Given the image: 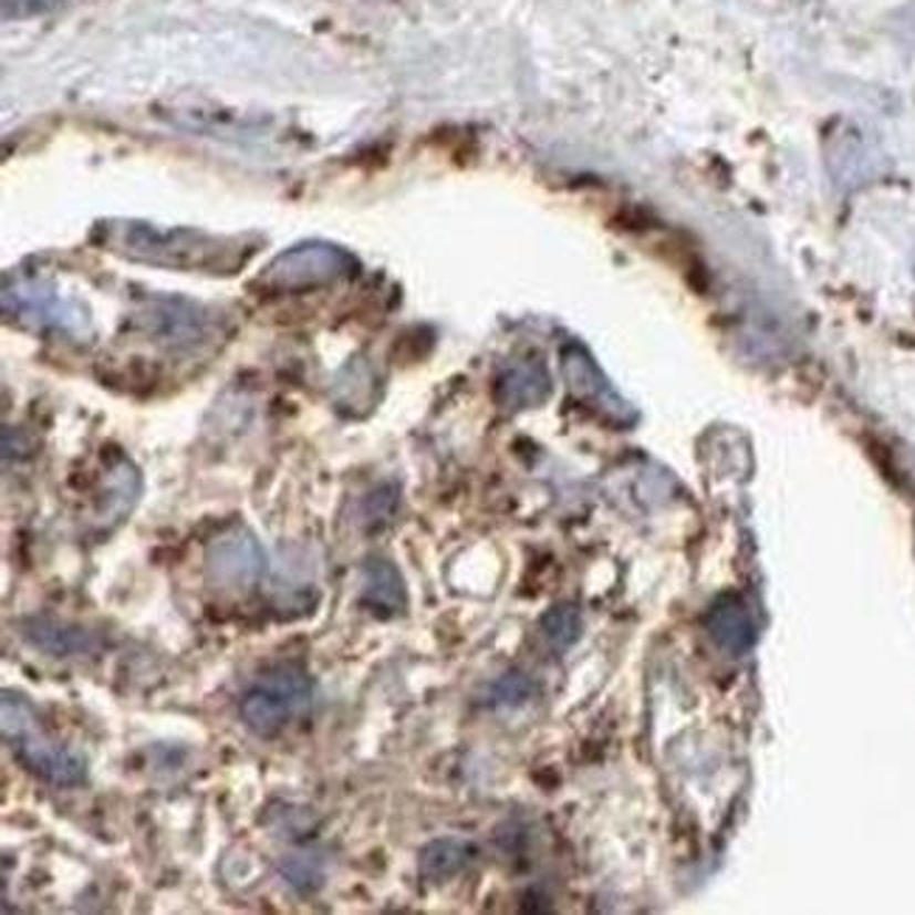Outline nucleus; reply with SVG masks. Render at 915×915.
<instances>
[{
	"instance_id": "obj_9",
	"label": "nucleus",
	"mask_w": 915,
	"mask_h": 915,
	"mask_svg": "<svg viewBox=\"0 0 915 915\" xmlns=\"http://www.w3.org/2000/svg\"><path fill=\"white\" fill-rule=\"evenodd\" d=\"M707 631H710L716 648H721L727 656H744L755 645L752 614L747 603L738 594H721L707 612Z\"/></svg>"
},
{
	"instance_id": "obj_6",
	"label": "nucleus",
	"mask_w": 915,
	"mask_h": 915,
	"mask_svg": "<svg viewBox=\"0 0 915 915\" xmlns=\"http://www.w3.org/2000/svg\"><path fill=\"white\" fill-rule=\"evenodd\" d=\"M136 322L149 341L162 344L169 353H193L198 346L209 344L217 330L211 310L178 297L149 299L138 310Z\"/></svg>"
},
{
	"instance_id": "obj_2",
	"label": "nucleus",
	"mask_w": 915,
	"mask_h": 915,
	"mask_svg": "<svg viewBox=\"0 0 915 915\" xmlns=\"http://www.w3.org/2000/svg\"><path fill=\"white\" fill-rule=\"evenodd\" d=\"M0 710H3V741H7L9 752L14 761L25 769V772L38 774L40 780L51 786H80L87 780V767L80 755L71 749L60 747L49 730L40 721L38 710L20 690H3L0 699Z\"/></svg>"
},
{
	"instance_id": "obj_12",
	"label": "nucleus",
	"mask_w": 915,
	"mask_h": 915,
	"mask_svg": "<svg viewBox=\"0 0 915 915\" xmlns=\"http://www.w3.org/2000/svg\"><path fill=\"white\" fill-rule=\"evenodd\" d=\"M477 848L465 840H434L420 851V873L431 882H446L474 862Z\"/></svg>"
},
{
	"instance_id": "obj_18",
	"label": "nucleus",
	"mask_w": 915,
	"mask_h": 915,
	"mask_svg": "<svg viewBox=\"0 0 915 915\" xmlns=\"http://www.w3.org/2000/svg\"><path fill=\"white\" fill-rule=\"evenodd\" d=\"M65 0H3V18H34L62 7Z\"/></svg>"
},
{
	"instance_id": "obj_7",
	"label": "nucleus",
	"mask_w": 915,
	"mask_h": 915,
	"mask_svg": "<svg viewBox=\"0 0 915 915\" xmlns=\"http://www.w3.org/2000/svg\"><path fill=\"white\" fill-rule=\"evenodd\" d=\"M206 581L220 592H248L268 570V558L248 527H226L206 544Z\"/></svg>"
},
{
	"instance_id": "obj_1",
	"label": "nucleus",
	"mask_w": 915,
	"mask_h": 915,
	"mask_svg": "<svg viewBox=\"0 0 915 915\" xmlns=\"http://www.w3.org/2000/svg\"><path fill=\"white\" fill-rule=\"evenodd\" d=\"M93 246L127 262L169 271L231 277L260 251L257 235H209L200 229H162L133 217H107L91 229Z\"/></svg>"
},
{
	"instance_id": "obj_15",
	"label": "nucleus",
	"mask_w": 915,
	"mask_h": 915,
	"mask_svg": "<svg viewBox=\"0 0 915 915\" xmlns=\"http://www.w3.org/2000/svg\"><path fill=\"white\" fill-rule=\"evenodd\" d=\"M31 643L40 645L43 651H49L51 656H65L74 654V651L82 648V634L80 631H69L62 625L49 623V620H31L29 631Z\"/></svg>"
},
{
	"instance_id": "obj_16",
	"label": "nucleus",
	"mask_w": 915,
	"mask_h": 915,
	"mask_svg": "<svg viewBox=\"0 0 915 915\" xmlns=\"http://www.w3.org/2000/svg\"><path fill=\"white\" fill-rule=\"evenodd\" d=\"M282 873H285L288 885H293L297 891L310 893L324 882V871L319 865V860L310 854H293L288 856L285 865H282Z\"/></svg>"
},
{
	"instance_id": "obj_17",
	"label": "nucleus",
	"mask_w": 915,
	"mask_h": 915,
	"mask_svg": "<svg viewBox=\"0 0 915 915\" xmlns=\"http://www.w3.org/2000/svg\"><path fill=\"white\" fill-rule=\"evenodd\" d=\"M493 693H496V701H505V705H519V701H524L527 696H530L532 685L527 676L508 674L505 679L496 682Z\"/></svg>"
},
{
	"instance_id": "obj_4",
	"label": "nucleus",
	"mask_w": 915,
	"mask_h": 915,
	"mask_svg": "<svg viewBox=\"0 0 915 915\" xmlns=\"http://www.w3.org/2000/svg\"><path fill=\"white\" fill-rule=\"evenodd\" d=\"M358 273V257L344 246L324 240H304L273 257L257 277L266 293H302L327 288Z\"/></svg>"
},
{
	"instance_id": "obj_8",
	"label": "nucleus",
	"mask_w": 915,
	"mask_h": 915,
	"mask_svg": "<svg viewBox=\"0 0 915 915\" xmlns=\"http://www.w3.org/2000/svg\"><path fill=\"white\" fill-rule=\"evenodd\" d=\"M561 375L566 381V389L572 392V397L597 408L603 417L623 423V426L634 420V408L614 389L612 381L597 366V361L581 344H570L561 350Z\"/></svg>"
},
{
	"instance_id": "obj_14",
	"label": "nucleus",
	"mask_w": 915,
	"mask_h": 915,
	"mask_svg": "<svg viewBox=\"0 0 915 915\" xmlns=\"http://www.w3.org/2000/svg\"><path fill=\"white\" fill-rule=\"evenodd\" d=\"M541 634L552 648H570L581 637V612L570 603H558L541 617Z\"/></svg>"
},
{
	"instance_id": "obj_5",
	"label": "nucleus",
	"mask_w": 915,
	"mask_h": 915,
	"mask_svg": "<svg viewBox=\"0 0 915 915\" xmlns=\"http://www.w3.org/2000/svg\"><path fill=\"white\" fill-rule=\"evenodd\" d=\"M313 707V682L297 665H279L242 696L240 716L251 732L271 738Z\"/></svg>"
},
{
	"instance_id": "obj_11",
	"label": "nucleus",
	"mask_w": 915,
	"mask_h": 915,
	"mask_svg": "<svg viewBox=\"0 0 915 915\" xmlns=\"http://www.w3.org/2000/svg\"><path fill=\"white\" fill-rule=\"evenodd\" d=\"M552 381L550 372L541 361H519L508 366L496 381V401L508 412H521V408L541 406L550 397Z\"/></svg>"
},
{
	"instance_id": "obj_3",
	"label": "nucleus",
	"mask_w": 915,
	"mask_h": 915,
	"mask_svg": "<svg viewBox=\"0 0 915 915\" xmlns=\"http://www.w3.org/2000/svg\"><path fill=\"white\" fill-rule=\"evenodd\" d=\"M3 315L9 324L31 333H60L69 339H91V310L80 299L62 297L54 282L40 277L3 279Z\"/></svg>"
},
{
	"instance_id": "obj_13",
	"label": "nucleus",
	"mask_w": 915,
	"mask_h": 915,
	"mask_svg": "<svg viewBox=\"0 0 915 915\" xmlns=\"http://www.w3.org/2000/svg\"><path fill=\"white\" fill-rule=\"evenodd\" d=\"M335 403L346 406L350 415H366L375 403V372L364 358H355L339 372L333 386Z\"/></svg>"
},
{
	"instance_id": "obj_10",
	"label": "nucleus",
	"mask_w": 915,
	"mask_h": 915,
	"mask_svg": "<svg viewBox=\"0 0 915 915\" xmlns=\"http://www.w3.org/2000/svg\"><path fill=\"white\" fill-rule=\"evenodd\" d=\"M361 603L377 617H395L406 612V581L395 563L386 558H366L361 566Z\"/></svg>"
}]
</instances>
